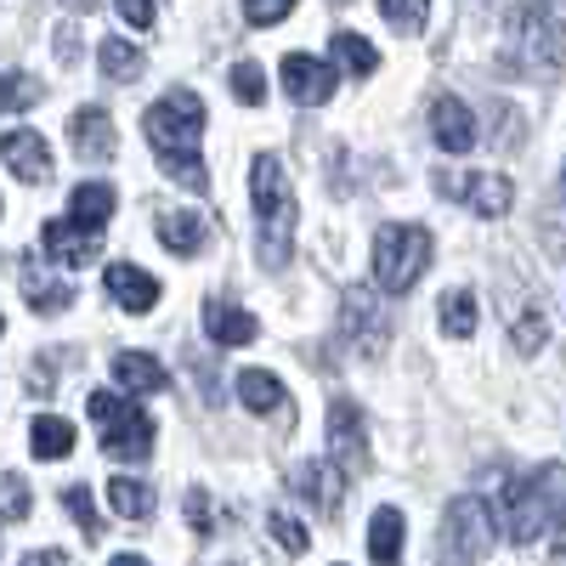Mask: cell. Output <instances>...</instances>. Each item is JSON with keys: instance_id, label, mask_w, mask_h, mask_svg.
<instances>
[{"instance_id": "obj_1", "label": "cell", "mask_w": 566, "mask_h": 566, "mask_svg": "<svg viewBox=\"0 0 566 566\" xmlns=\"http://www.w3.org/2000/svg\"><path fill=\"white\" fill-rule=\"evenodd\" d=\"M142 130H148V148H154V165L181 181L187 193H210V170H205V154H199V136H205V97L187 85H170L165 97L142 114Z\"/></svg>"}, {"instance_id": "obj_2", "label": "cell", "mask_w": 566, "mask_h": 566, "mask_svg": "<svg viewBox=\"0 0 566 566\" xmlns=\"http://www.w3.org/2000/svg\"><path fill=\"white\" fill-rule=\"evenodd\" d=\"M560 488H566V470H560V464H538V470H527L522 482H504V488H499L493 522L510 533V544L544 538L549 515H555V504H560Z\"/></svg>"}, {"instance_id": "obj_3", "label": "cell", "mask_w": 566, "mask_h": 566, "mask_svg": "<svg viewBox=\"0 0 566 566\" xmlns=\"http://www.w3.org/2000/svg\"><path fill=\"white\" fill-rule=\"evenodd\" d=\"M250 193H255V232H261V261L283 266L295 250V187L283 176L277 159H255L250 165Z\"/></svg>"}, {"instance_id": "obj_4", "label": "cell", "mask_w": 566, "mask_h": 566, "mask_svg": "<svg viewBox=\"0 0 566 566\" xmlns=\"http://www.w3.org/2000/svg\"><path fill=\"white\" fill-rule=\"evenodd\" d=\"M504 63L522 80H555L566 63V29L544 7H515L504 34Z\"/></svg>"}, {"instance_id": "obj_5", "label": "cell", "mask_w": 566, "mask_h": 566, "mask_svg": "<svg viewBox=\"0 0 566 566\" xmlns=\"http://www.w3.org/2000/svg\"><path fill=\"white\" fill-rule=\"evenodd\" d=\"M424 266H431V232L424 227L391 221L374 232V277H380L386 295H408L424 277Z\"/></svg>"}, {"instance_id": "obj_6", "label": "cell", "mask_w": 566, "mask_h": 566, "mask_svg": "<svg viewBox=\"0 0 566 566\" xmlns=\"http://www.w3.org/2000/svg\"><path fill=\"white\" fill-rule=\"evenodd\" d=\"M85 408H91V419L103 424V453H108V459H148V448H154V419L142 413V402L114 397V391H91Z\"/></svg>"}, {"instance_id": "obj_7", "label": "cell", "mask_w": 566, "mask_h": 566, "mask_svg": "<svg viewBox=\"0 0 566 566\" xmlns=\"http://www.w3.org/2000/svg\"><path fill=\"white\" fill-rule=\"evenodd\" d=\"M499 527H493V510L482 499H453L442 515V555L448 560H482L493 549Z\"/></svg>"}, {"instance_id": "obj_8", "label": "cell", "mask_w": 566, "mask_h": 566, "mask_svg": "<svg viewBox=\"0 0 566 566\" xmlns=\"http://www.w3.org/2000/svg\"><path fill=\"white\" fill-rule=\"evenodd\" d=\"M437 187H442L448 199H464L476 216H504V210L515 205V187H510L504 170H464V176L437 170Z\"/></svg>"}, {"instance_id": "obj_9", "label": "cell", "mask_w": 566, "mask_h": 566, "mask_svg": "<svg viewBox=\"0 0 566 566\" xmlns=\"http://www.w3.org/2000/svg\"><path fill=\"white\" fill-rule=\"evenodd\" d=\"M328 448H335V459H340V476H363L368 470V424H363L352 397L328 402Z\"/></svg>"}, {"instance_id": "obj_10", "label": "cell", "mask_w": 566, "mask_h": 566, "mask_svg": "<svg viewBox=\"0 0 566 566\" xmlns=\"http://www.w3.org/2000/svg\"><path fill=\"white\" fill-rule=\"evenodd\" d=\"M277 74H283V91H290L295 103H306V108H323L328 97H335V69L317 63V57H306V52L283 57Z\"/></svg>"}, {"instance_id": "obj_11", "label": "cell", "mask_w": 566, "mask_h": 566, "mask_svg": "<svg viewBox=\"0 0 566 566\" xmlns=\"http://www.w3.org/2000/svg\"><path fill=\"white\" fill-rule=\"evenodd\" d=\"M346 335L357 340V352H380V346L391 340L386 301L368 295V290H352V295H346Z\"/></svg>"}, {"instance_id": "obj_12", "label": "cell", "mask_w": 566, "mask_h": 566, "mask_svg": "<svg viewBox=\"0 0 566 566\" xmlns=\"http://www.w3.org/2000/svg\"><path fill=\"white\" fill-rule=\"evenodd\" d=\"M40 244L52 250V261H63V266H91V261L103 255V232H91L80 221H45L40 227Z\"/></svg>"}, {"instance_id": "obj_13", "label": "cell", "mask_w": 566, "mask_h": 566, "mask_svg": "<svg viewBox=\"0 0 566 566\" xmlns=\"http://www.w3.org/2000/svg\"><path fill=\"white\" fill-rule=\"evenodd\" d=\"M290 488L312 504V510H323V515H335L340 510V499H346V482H340V470L335 464H323V459H306V464H295L290 470Z\"/></svg>"}, {"instance_id": "obj_14", "label": "cell", "mask_w": 566, "mask_h": 566, "mask_svg": "<svg viewBox=\"0 0 566 566\" xmlns=\"http://www.w3.org/2000/svg\"><path fill=\"white\" fill-rule=\"evenodd\" d=\"M69 136H74V154H80V159H91V165H108V159H114V148H119L114 119H108L103 108H80V114L69 119Z\"/></svg>"}, {"instance_id": "obj_15", "label": "cell", "mask_w": 566, "mask_h": 566, "mask_svg": "<svg viewBox=\"0 0 566 566\" xmlns=\"http://www.w3.org/2000/svg\"><path fill=\"white\" fill-rule=\"evenodd\" d=\"M0 159H7L12 176H23V181H45V176H52V148H45L40 130H7V136H0Z\"/></svg>"}, {"instance_id": "obj_16", "label": "cell", "mask_w": 566, "mask_h": 566, "mask_svg": "<svg viewBox=\"0 0 566 566\" xmlns=\"http://www.w3.org/2000/svg\"><path fill=\"white\" fill-rule=\"evenodd\" d=\"M431 136L442 154H470L476 148V119H470V108L459 97H437L431 103Z\"/></svg>"}, {"instance_id": "obj_17", "label": "cell", "mask_w": 566, "mask_h": 566, "mask_svg": "<svg viewBox=\"0 0 566 566\" xmlns=\"http://www.w3.org/2000/svg\"><path fill=\"white\" fill-rule=\"evenodd\" d=\"M239 397H244L250 413H277L283 424L295 419L290 391H283V380H277V374H266V368H244V374H239Z\"/></svg>"}, {"instance_id": "obj_18", "label": "cell", "mask_w": 566, "mask_h": 566, "mask_svg": "<svg viewBox=\"0 0 566 566\" xmlns=\"http://www.w3.org/2000/svg\"><path fill=\"white\" fill-rule=\"evenodd\" d=\"M108 301H119L125 312H154L159 277H148L142 266H130V261H114V266H108Z\"/></svg>"}, {"instance_id": "obj_19", "label": "cell", "mask_w": 566, "mask_h": 566, "mask_svg": "<svg viewBox=\"0 0 566 566\" xmlns=\"http://www.w3.org/2000/svg\"><path fill=\"white\" fill-rule=\"evenodd\" d=\"M159 239L170 255H199L210 244V227L199 210H159Z\"/></svg>"}, {"instance_id": "obj_20", "label": "cell", "mask_w": 566, "mask_h": 566, "mask_svg": "<svg viewBox=\"0 0 566 566\" xmlns=\"http://www.w3.org/2000/svg\"><path fill=\"white\" fill-rule=\"evenodd\" d=\"M205 328H210L216 346H250L261 335V323L239 306H227V301H205Z\"/></svg>"}, {"instance_id": "obj_21", "label": "cell", "mask_w": 566, "mask_h": 566, "mask_svg": "<svg viewBox=\"0 0 566 566\" xmlns=\"http://www.w3.org/2000/svg\"><path fill=\"white\" fill-rule=\"evenodd\" d=\"M23 295H29V306H34V312H69V301H74V290H69L63 277L45 272V261H40V255H29V261H23Z\"/></svg>"}, {"instance_id": "obj_22", "label": "cell", "mask_w": 566, "mask_h": 566, "mask_svg": "<svg viewBox=\"0 0 566 566\" xmlns=\"http://www.w3.org/2000/svg\"><path fill=\"white\" fill-rule=\"evenodd\" d=\"M114 216V187L108 181H80L74 187V199H69V221L91 227V232H103Z\"/></svg>"}, {"instance_id": "obj_23", "label": "cell", "mask_w": 566, "mask_h": 566, "mask_svg": "<svg viewBox=\"0 0 566 566\" xmlns=\"http://www.w3.org/2000/svg\"><path fill=\"white\" fill-rule=\"evenodd\" d=\"M114 380L125 391H170V374L159 357H142V352H119L114 357Z\"/></svg>"}, {"instance_id": "obj_24", "label": "cell", "mask_w": 566, "mask_h": 566, "mask_svg": "<svg viewBox=\"0 0 566 566\" xmlns=\"http://www.w3.org/2000/svg\"><path fill=\"white\" fill-rule=\"evenodd\" d=\"M29 453L34 459H69L74 453V424L69 419H34V431H29Z\"/></svg>"}, {"instance_id": "obj_25", "label": "cell", "mask_w": 566, "mask_h": 566, "mask_svg": "<svg viewBox=\"0 0 566 566\" xmlns=\"http://www.w3.org/2000/svg\"><path fill=\"white\" fill-rule=\"evenodd\" d=\"M108 504L125 515V522H148V515H154V488L136 482V476H114L108 482Z\"/></svg>"}, {"instance_id": "obj_26", "label": "cell", "mask_w": 566, "mask_h": 566, "mask_svg": "<svg viewBox=\"0 0 566 566\" xmlns=\"http://www.w3.org/2000/svg\"><path fill=\"white\" fill-rule=\"evenodd\" d=\"M397 555H402V515L386 504L368 522V560H397Z\"/></svg>"}, {"instance_id": "obj_27", "label": "cell", "mask_w": 566, "mask_h": 566, "mask_svg": "<svg viewBox=\"0 0 566 566\" xmlns=\"http://www.w3.org/2000/svg\"><path fill=\"white\" fill-rule=\"evenodd\" d=\"M442 335L448 340H470V335H476V295H470V290H448L442 295Z\"/></svg>"}, {"instance_id": "obj_28", "label": "cell", "mask_w": 566, "mask_h": 566, "mask_svg": "<svg viewBox=\"0 0 566 566\" xmlns=\"http://www.w3.org/2000/svg\"><path fill=\"white\" fill-rule=\"evenodd\" d=\"M97 63H103V74L119 80V85H130V80L142 74V52H136V45H125V40H103V45H97Z\"/></svg>"}, {"instance_id": "obj_29", "label": "cell", "mask_w": 566, "mask_h": 566, "mask_svg": "<svg viewBox=\"0 0 566 566\" xmlns=\"http://www.w3.org/2000/svg\"><path fill=\"white\" fill-rule=\"evenodd\" d=\"M335 57H340L352 74H363V80H368L374 69H380V52H374L368 40H357L352 29H340V34H335Z\"/></svg>"}, {"instance_id": "obj_30", "label": "cell", "mask_w": 566, "mask_h": 566, "mask_svg": "<svg viewBox=\"0 0 566 566\" xmlns=\"http://www.w3.org/2000/svg\"><path fill=\"white\" fill-rule=\"evenodd\" d=\"M40 97H45V85H40V80H29V74H0V108L23 114V108H34Z\"/></svg>"}, {"instance_id": "obj_31", "label": "cell", "mask_w": 566, "mask_h": 566, "mask_svg": "<svg viewBox=\"0 0 566 566\" xmlns=\"http://www.w3.org/2000/svg\"><path fill=\"white\" fill-rule=\"evenodd\" d=\"M380 12H386V23L413 34V29H424V18H431V0H380Z\"/></svg>"}, {"instance_id": "obj_32", "label": "cell", "mask_w": 566, "mask_h": 566, "mask_svg": "<svg viewBox=\"0 0 566 566\" xmlns=\"http://www.w3.org/2000/svg\"><path fill=\"white\" fill-rule=\"evenodd\" d=\"M227 85H232V97L250 103V108H261V103H266V80H261V69H255V63H239V69L227 74Z\"/></svg>"}, {"instance_id": "obj_33", "label": "cell", "mask_w": 566, "mask_h": 566, "mask_svg": "<svg viewBox=\"0 0 566 566\" xmlns=\"http://www.w3.org/2000/svg\"><path fill=\"white\" fill-rule=\"evenodd\" d=\"M63 504L74 510L80 533H85L91 544H97V538H103V515H97V504H91V493H85V488H69V493H63Z\"/></svg>"}, {"instance_id": "obj_34", "label": "cell", "mask_w": 566, "mask_h": 566, "mask_svg": "<svg viewBox=\"0 0 566 566\" xmlns=\"http://www.w3.org/2000/svg\"><path fill=\"white\" fill-rule=\"evenodd\" d=\"M23 515H29V482L0 476V522H23Z\"/></svg>"}, {"instance_id": "obj_35", "label": "cell", "mask_w": 566, "mask_h": 566, "mask_svg": "<svg viewBox=\"0 0 566 566\" xmlns=\"http://www.w3.org/2000/svg\"><path fill=\"white\" fill-rule=\"evenodd\" d=\"M272 538H277L283 549H290V555H306V549H312L306 527L295 522V515H277V510H272Z\"/></svg>"}, {"instance_id": "obj_36", "label": "cell", "mask_w": 566, "mask_h": 566, "mask_svg": "<svg viewBox=\"0 0 566 566\" xmlns=\"http://www.w3.org/2000/svg\"><path fill=\"white\" fill-rule=\"evenodd\" d=\"M295 12V0H244V18L255 23V29H272V23H283Z\"/></svg>"}, {"instance_id": "obj_37", "label": "cell", "mask_w": 566, "mask_h": 566, "mask_svg": "<svg viewBox=\"0 0 566 566\" xmlns=\"http://www.w3.org/2000/svg\"><path fill=\"white\" fill-rule=\"evenodd\" d=\"M181 515H187V522H193V533H199V538H210V533H216V515H210V499H205L199 488H193V493L181 499Z\"/></svg>"}, {"instance_id": "obj_38", "label": "cell", "mask_w": 566, "mask_h": 566, "mask_svg": "<svg viewBox=\"0 0 566 566\" xmlns=\"http://www.w3.org/2000/svg\"><path fill=\"white\" fill-rule=\"evenodd\" d=\"M549 555L555 560H566V488H560V504H555V515H549Z\"/></svg>"}, {"instance_id": "obj_39", "label": "cell", "mask_w": 566, "mask_h": 566, "mask_svg": "<svg viewBox=\"0 0 566 566\" xmlns=\"http://www.w3.org/2000/svg\"><path fill=\"white\" fill-rule=\"evenodd\" d=\"M119 18L130 29H154V0H119Z\"/></svg>"}, {"instance_id": "obj_40", "label": "cell", "mask_w": 566, "mask_h": 566, "mask_svg": "<svg viewBox=\"0 0 566 566\" xmlns=\"http://www.w3.org/2000/svg\"><path fill=\"white\" fill-rule=\"evenodd\" d=\"M23 560H40V566H45V560H69V555H63V549H29Z\"/></svg>"}, {"instance_id": "obj_41", "label": "cell", "mask_w": 566, "mask_h": 566, "mask_svg": "<svg viewBox=\"0 0 566 566\" xmlns=\"http://www.w3.org/2000/svg\"><path fill=\"white\" fill-rule=\"evenodd\" d=\"M63 7H74V12H91V7H97V0H63Z\"/></svg>"}, {"instance_id": "obj_42", "label": "cell", "mask_w": 566, "mask_h": 566, "mask_svg": "<svg viewBox=\"0 0 566 566\" xmlns=\"http://www.w3.org/2000/svg\"><path fill=\"white\" fill-rule=\"evenodd\" d=\"M0 328H7V323H0Z\"/></svg>"}]
</instances>
